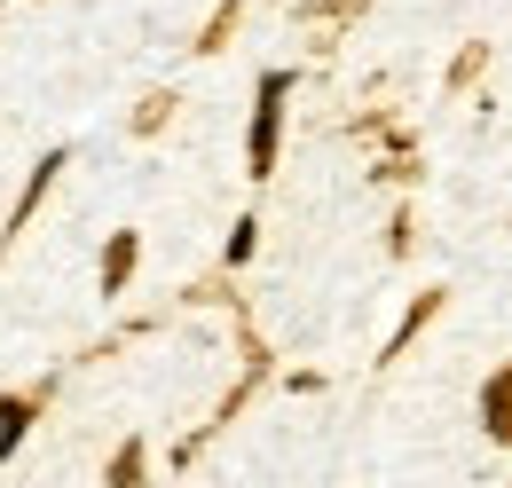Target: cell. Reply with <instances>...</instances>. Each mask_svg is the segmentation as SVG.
Here are the masks:
<instances>
[{
  "mask_svg": "<svg viewBox=\"0 0 512 488\" xmlns=\"http://www.w3.org/2000/svg\"><path fill=\"white\" fill-rule=\"evenodd\" d=\"M284 103H292V71H260V87H253V134H245V174H253V182L276 174V150H284Z\"/></svg>",
  "mask_w": 512,
  "mask_h": 488,
  "instance_id": "cell-1",
  "label": "cell"
},
{
  "mask_svg": "<svg viewBox=\"0 0 512 488\" xmlns=\"http://www.w3.org/2000/svg\"><path fill=\"white\" fill-rule=\"evenodd\" d=\"M481 433H489V441H505V449H512V363L481 378Z\"/></svg>",
  "mask_w": 512,
  "mask_h": 488,
  "instance_id": "cell-2",
  "label": "cell"
},
{
  "mask_svg": "<svg viewBox=\"0 0 512 488\" xmlns=\"http://www.w3.org/2000/svg\"><path fill=\"white\" fill-rule=\"evenodd\" d=\"M134 260H142V237H134V229H111V244H103V300H119L134 284Z\"/></svg>",
  "mask_w": 512,
  "mask_h": 488,
  "instance_id": "cell-3",
  "label": "cell"
},
{
  "mask_svg": "<svg viewBox=\"0 0 512 488\" xmlns=\"http://www.w3.org/2000/svg\"><path fill=\"white\" fill-rule=\"evenodd\" d=\"M32 418H40V394H0V465L32 441Z\"/></svg>",
  "mask_w": 512,
  "mask_h": 488,
  "instance_id": "cell-4",
  "label": "cell"
},
{
  "mask_svg": "<svg viewBox=\"0 0 512 488\" xmlns=\"http://www.w3.org/2000/svg\"><path fill=\"white\" fill-rule=\"evenodd\" d=\"M71 158L64 150H48V158H40V166H32V182H24V197H16V213H8V237H16V229H24V221H32V205H40V197H48V189H56V174H64Z\"/></svg>",
  "mask_w": 512,
  "mask_h": 488,
  "instance_id": "cell-5",
  "label": "cell"
},
{
  "mask_svg": "<svg viewBox=\"0 0 512 488\" xmlns=\"http://www.w3.org/2000/svg\"><path fill=\"white\" fill-rule=\"evenodd\" d=\"M111 488H150V441L142 433L111 449Z\"/></svg>",
  "mask_w": 512,
  "mask_h": 488,
  "instance_id": "cell-6",
  "label": "cell"
},
{
  "mask_svg": "<svg viewBox=\"0 0 512 488\" xmlns=\"http://www.w3.org/2000/svg\"><path fill=\"white\" fill-rule=\"evenodd\" d=\"M434 307H442V292H418V307H410V315H402V323H394V339H386V363H394V355H402V347H410V339H418V323H426V315H434Z\"/></svg>",
  "mask_w": 512,
  "mask_h": 488,
  "instance_id": "cell-7",
  "label": "cell"
},
{
  "mask_svg": "<svg viewBox=\"0 0 512 488\" xmlns=\"http://www.w3.org/2000/svg\"><path fill=\"white\" fill-rule=\"evenodd\" d=\"M253 221H237V229H229V268H245V260H253Z\"/></svg>",
  "mask_w": 512,
  "mask_h": 488,
  "instance_id": "cell-8",
  "label": "cell"
}]
</instances>
